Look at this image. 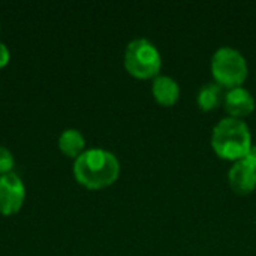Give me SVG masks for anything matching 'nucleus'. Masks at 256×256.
<instances>
[{
  "mask_svg": "<svg viewBox=\"0 0 256 256\" xmlns=\"http://www.w3.org/2000/svg\"><path fill=\"white\" fill-rule=\"evenodd\" d=\"M254 170L256 171V146L255 144H252V147L249 148V152H248V154L243 158Z\"/></svg>",
  "mask_w": 256,
  "mask_h": 256,
  "instance_id": "nucleus-13",
  "label": "nucleus"
},
{
  "mask_svg": "<svg viewBox=\"0 0 256 256\" xmlns=\"http://www.w3.org/2000/svg\"><path fill=\"white\" fill-rule=\"evenodd\" d=\"M9 58H10V54H9L8 46L0 42V69L4 68L9 63Z\"/></svg>",
  "mask_w": 256,
  "mask_h": 256,
  "instance_id": "nucleus-12",
  "label": "nucleus"
},
{
  "mask_svg": "<svg viewBox=\"0 0 256 256\" xmlns=\"http://www.w3.org/2000/svg\"><path fill=\"white\" fill-rule=\"evenodd\" d=\"M228 183L237 195H249L256 188V171L244 160H237L228 171Z\"/></svg>",
  "mask_w": 256,
  "mask_h": 256,
  "instance_id": "nucleus-7",
  "label": "nucleus"
},
{
  "mask_svg": "<svg viewBox=\"0 0 256 256\" xmlns=\"http://www.w3.org/2000/svg\"><path fill=\"white\" fill-rule=\"evenodd\" d=\"M212 147L214 153L225 160H242L252 147V134L242 118L225 117L212 132Z\"/></svg>",
  "mask_w": 256,
  "mask_h": 256,
  "instance_id": "nucleus-2",
  "label": "nucleus"
},
{
  "mask_svg": "<svg viewBox=\"0 0 256 256\" xmlns=\"http://www.w3.org/2000/svg\"><path fill=\"white\" fill-rule=\"evenodd\" d=\"M212 75L214 82L225 88L240 87L248 78V62L246 57L232 46H220L212 57Z\"/></svg>",
  "mask_w": 256,
  "mask_h": 256,
  "instance_id": "nucleus-4",
  "label": "nucleus"
},
{
  "mask_svg": "<svg viewBox=\"0 0 256 256\" xmlns=\"http://www.w3.org/2000/svg\"><path fill=\"white\" fill-rule=\"evenodd\" d=\"M152 93L154 100L164 106H172L180 98L178 82L168 75H158L152 84Z\"/></svg>",
  "mask_w": 256,
  "mask_h": 256,
  "instance_id": "nucleus-8",
  "label": "nucleus"
},
{
  "mask_svg": "<svg viewBox=\"0 0 256 256\" xmlns=\"http://www.w3.org/2000/svg\"><path fill=\"white\" fill-rule=\"evenodd\" d=\"M224 106H225V111L230 114V117L243 118V117L250 116L255 111V98L248 88L242 86L234 87L225 93Z\"/></svg>",
  "mask_w": 256,
  "mask_h": 256,
  "instance_id": "nucleus-6",
  "label": "nucleus"
},
{
  "mask_svg": "<svg viewBox=\"0 0 256 256\" xmlns=\"http://www.w3.org/2000/svg\"><path fill=\"white\" fill-rule=\"evenodd\" d=\"M124 68L138 80L156 78L162 68V56L156 45L146 38L134 39L124 50Z\"/></svg>",
  "mask_w": 256,
  "mask_h": 256,
  "instance_id": "nucleus-3",
  "label": "nucleus"
},
{
  "mask_svg": "<svg viewBox=\"0 0 256 256\" xmlns=\"http://www.w3.org/2000/svg\"><path fill=\"white\" fill-rule=\"evenodd\" d=\"M74 176L81 186L99 190L116 183L120 176V162L108 150L90 148L75 159Z\"/></svg>",
  "mask_w": 256,
  "mask_h": 256,
  "instance_id": "nucleus-1",
  "label": "nucleus"
},
{
  "mask_svg": "<svg viewBox=\"0 0 256 256\" xmlns=\"http://www.w3.org/2000/svg\"><path fill=\"white\" fill-rule=\"evenodd\" d=\"M86 138L78 129H66L58 136V148L60 152L68 156L76 159L81 153H84Z\"/></svg>",
  "mask_w": 256,
  "mask_h": 256,
  "instance_id": "nucleus-10",
  "label": "nucleus"
},
{
  "mask_svg": "<svg viewBox=\"0 0 256 256\" xmlns=\"http://www.w3.org/2000/svg\"><path fill=\"white\" fill-rule=\"evenodd\" d=\"M26 200V186L22 180L15 174L9 172L0 176V214L12 216L18 213Z\"/></svg>",
  "mask_w": 256,
  "mask_h": 256,
  "instance_id": "nucleus-5",
  "label": "nucleus"
},
{
  "mask_svg": "<svg viewBox=\"0 0 256 256\" xmlns=\"http://www.w3.org/2000/svg\"><path fill=\"white\" fill-rule=\"evenodd\" d=\"M224 99H225L224 87H220L214 81L202 84L201 88L198 90V94H196L198 106L206 112L214 111L220 104H224Z\"/></svg>",
  "mask_w": 256,
  "mask_h": 256,
  "instance_id": "nucleus-9",
  "label": "nucleus"
},
{
  "mask_svg": "<svg viewBox=\"0 0 256 256\" xmlns=\"http://www.w3.org/2000/svg\"><path fill=\"white\" fill-rule=\"evenodd\" d=\"M14 165H15V160H14L12 153L6 147L0 146V176L12 172Z\"/></svg>",
  "mask_w": 256,
  "mask_h": 256,
  "instance_id": "nucleus-11",
  "label": "nucleus"
}]
</instances>
